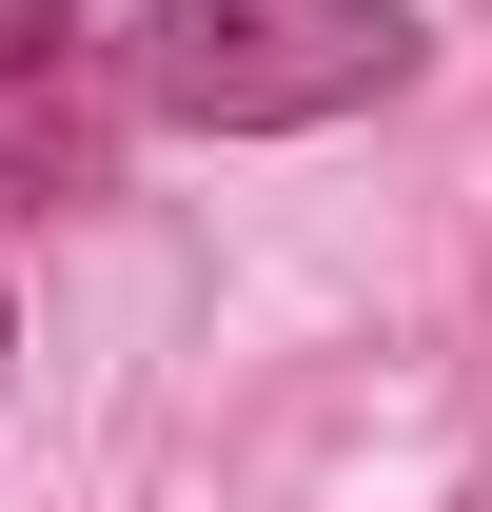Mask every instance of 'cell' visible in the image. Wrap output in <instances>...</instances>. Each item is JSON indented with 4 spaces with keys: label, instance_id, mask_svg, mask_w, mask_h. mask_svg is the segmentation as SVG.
<instances>
[{
    "label": "cell",
    "instance_id": "cell-1",
    "mask_svg": "<svg viewBox=\"0 0 492 512\" xmlns=\"http://www.w3.org/2000/svg\"><path fill=\"white\" fill-rule=\"evenodd\" d=\"M414 60H433V20H394V0H158L138 99L178 138H315V119L414 99Z\"/></svg>",
    "mask_w": 492,
    "mask_h": 512
},
{
    "label": "cell",
    "instance_id": "cell-2",
    "mask_svg": "<svg viewBox=\"0 0 492 512\" xmlns=\"http://www.w3.org/2000/svg\"><path fill=\"white\" fill-rule=\"evenodd\" d=\"M119 158V60L79 0H0V217H60Z\"/></svg>",
    "mask_w": 492,
    "mask_h": 512
}]
</instances>
